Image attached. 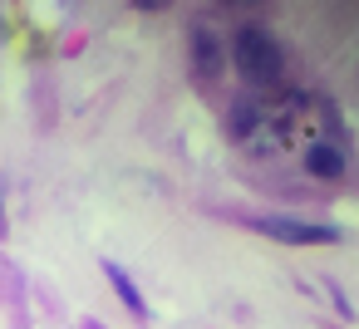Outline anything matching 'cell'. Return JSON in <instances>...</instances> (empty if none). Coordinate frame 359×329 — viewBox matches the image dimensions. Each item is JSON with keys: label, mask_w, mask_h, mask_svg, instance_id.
Returning a JSON list of instances; mask_svg holds the SVG:
<instances>
[{"label": "cell", "mask_w": 359, "mask_h": 329, "mask_svg": "<svg viewBox=\"0 0 359 329\" xmlns=\"http://www.w3.org/2000/svg\"><path fill=\"white\" fill-rule=\"evenodd\" d=\"M104 270H109V280H114V290H118V300H123V304H128V309H133V314L143 319V314H148V304H143V295H138V285H133V280L123 275V265H114V260H109Z\"/></svg>", "instance_id": "obj_5"}, {"label": "cell", "mask_w": 359, "mask_h": 329, "mask_svg": "<svg viewBox=\"0 0 359 329\" xmlns=\"http://www.w3.org/2000/svg\"><path fill=\"white\" fill-rule=\"evenodd\" d=\"M300 167L315 177V182H339L349 172V153H344V138H320L315 148L300 153Z\"/></svg>", "instance_id": "obj_3"}, {"label": "cell", "mask_w": 359, "mask_h": 329, "mask_svg": "<svg viewBox=\"0 0 359 329\" xmlns=\"http://www.w3.org/2000/svg\"><path fill=\"white\" fill-rule=\"evenodd\" d=\"M192 64H197V79H217L222 74V50L212 40V30L192 25Z\"/></svg>", "instance_id": "obj_4"}, {"label": "cell", "mask_w": 359, "mask_h": 329, "mask_svg": "<svg viewBox=\"0 0 359 329\" xmlns=\"http://www.w3.org/2000/svg\"><path fill=\"white\" fill-rule=\"evenodd\" d=\"M251 226L271 241H285V246H330L334 241L330 226H310V221H295V216H256Z\"/></svg>", "instance_id": "obj_2"}, {"label": "cell", "mask_w": 359, "mask_h": 329, "mask_svg": "<svg viewBox=\"0 0 359 329\" xmlns=\"http://www.w3.org/2000/svg\"><path fill=\"white\" fill-rule=\"evenodd\" d=\"M231 50H236V69H241L246 84H256V89H276V84H280L285 55H280V45H276L261 25H241L236 40H231Z\"/></svg>", "instance_id": "obj_1"}]
</instances>
